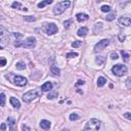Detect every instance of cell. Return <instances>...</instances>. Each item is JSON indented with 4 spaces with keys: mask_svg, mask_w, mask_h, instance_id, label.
Listing matches in <instances>:
<instances>
[{
    "mask_svg": "<svg viewBox=\"0 0 131 131\" xmlns=\"http://www.w3.org/2000/svg\"><path fill=\"white\" fill-rule=\"evenodd\" d=\"M109 44H110V40L109 39H102V40H100V41H98V43H96V45L94 46V51L98 52V51L104 50Z\"/></svg>",
    "mask_w": 131,
    "mask_h": 131,
    "instance_id": "52a82bcc",
    "label": "cell"
},
{
    "mask_svg": "<svg viewBox=\"0 0 131 131\" xmlns=\"http://www.w3.org/2000/svg\"><path fill=\"white\" fill-rule=\"evenodd\" d=\"M124 117L127 118L128 120H130L131 119V114L130 113H125V114H124Z\"/></svg>",
    "mask_w": 131,
    "mask_h": 131,
    "instance_id": "74e56055",
    "label": "cell"
},
{
    "mask_svg": "<svg viewBox=\"0 0 131 131\" xmlns=\"http://www.w3.org/2000/svg\"><path fill=\"white\" fill-rule=\"evenodd\" d=\"M13 36L15 37V38H22V37H23V35L20 34V33H13Z\"/></svg>",
    "mask_w": 131,
    "mask_h": 131,
    "instance_id": "8d00e7d4",
    "label": "cell"
},
{
    "mask_svg": "<svg viewBox=\"0 0 131 131\" xmlns=\"http://www.w3.org/2000/svg\"><path fill=\"white\" fill-rule=\"evenodd\" d=\"M71 5V2L70 1H61V2H58L57 5L54 6L53 8V12L54 14H61L63 12L66 10L67 8H69V6Z\"/></svg>",
    "mask_w": 131,
    "mask_h": 131,
    "instance_id": "277c9868",
    "label": "cell"
},
{
    "mask_svg": "<svg viewBox=\"0 0 131 131\" xmlns=\"http://www.w3.org/2000/svg\"><path fill=\"white\" fill-rule=\"evenodd\" d=\"M130 82H131V78L129 77V78H128V79H127V80H126V85H127V88H128V89H130V88H131Z\"/></svg>",
    "mask_w": 131,
    "mask_h": 131,
    "instance_id": "e575fe53",
    "label": "cell"
},
{
    "mask_svg": "<svg viewBox=\"0 0 131 131\" xmlns=\"http://www.w3.org/2000/svg\"><path fill=\"white\" fill-rule=\"evenodd\" d=\"M12 8H17V9H22V4H21V2L14 1L13 3H12Z\"/></svg>",
    "mask_w": 131,
    "mask_h": 131,
    "instance_id": "484cf974",
    "label": "cell"
},
{
    "mask_svg": "<svg viewBox=\"0 0 131 131\" xmlns=\"http://www.w3.org/2000/svg\"><path fill=\"white\" fill-rule=\"evenodd\" d=\"M23 130H24V131H30V128H29V127H28L27 125H24V126H23Z\"/></svg>",
    "mask_w": 131,
    "mask_h": 131,
    "instance_id": "ab89813d",
    "label": "cell"
},
{
    "mask_svg": "<svg viewBox=\"0 0 131 131\" xmlns=\"http://www.w3.org/2000/svg\"><path fill=\"white\" fill-rule=\"evenodd\" d=\"M76 57H78V53H77V52H69V53H67V55H66V57H68V58Z\"/></svg>",
    "mask_w": 131,
    "mask_h": 131,
    "instance_id": "f1b7e54d",
    "label": "cell"
},
{
    "mask_svg": "<svg viewBox=\"0 0 131 131\" xmlns=\"http://www.w3.org/2000/svg\"><path fill=\"white\" fill-rule=\"evenodd\" d=\"M57 96H58V93L57 91H51V92L48 93L47 98H49V99H54V98H57Z\"/></svg>",
    "mask_w": 131,
    "mask_h": 131,
    "instance_id": "ffe728a7",
    "label": "cell"
},
{
    "mask_svg": "<svg viewBox=\"0 0 131 131\" xmlns=\"http://www.w3.org/2000/svg\"><path fill=\"white\" fill-rule=\"evenodd\" d=\"M72 24V21L71 20H68V21H66L65 23H64V26H65V28L66 29H68L69 27H70V25Z\"/></svg>",
    "mask_w": 131,
    "mask_h": 131,
    "instance_id": "d6a6232c",
    "label": "cell"
},
{
    "mask_svg": "<svg viewBox=\"0 0 131 131\" xmlns=\"http://www.w3.org/2000/svg\"><path fill=\"white\" fill-rule=\"evenodd\" d=\"M100 9H101L102 12H109L111 10V6L110 5H102Z\"/></svg>",
    "mask_w": 131,
    "mask_h": 131,
    "instance_id": "4316f807",
    "label": "cell"
},
{
    "mask_svg": "<svg viewBox=\"0 0 131 131\" xmlns=\"http://www.w3.org/2000/svg\"><path fill=\"white\" fill-rule=\"evenodd\" d=\"M8 39H9V35H8L7 30H6L4 27L0 26V41L2 42L3 45H6Z\"/></svg>",
    "mask_w": 131,
    "mask_h": 131,
    "instance_id": "8992f818",
    "label": "cell"
},
{
    "mask_svg": "<svg viewBox=\"0 0 131 131\" xmlns=\"http://www.w3.org/2000/svg\"><path fill=\"white\" fill-rule=\"evenodd\" d=\"M119 39H120V41H123V40L125 39V36H124V35H120L119 36Z\"/></svg>",
    "mask_w": 131,
    "mask_h": 131,
    "instance_id": "60d3db41",
    "label": "cell"
},
{
    "mask_svg": "<svg viewBox=\"0 0 131 131\" xmlns=\"http://www.w3.org/2000/svg\"><path fill=\"white\" fill-rule=\"evenodd\" d=\"M101 122L98 119H91L86 123L83 131H100Z\"/></svg>",
    "mask_w": 131,
    "mask_h": 131,
    "instance_id": "6da1fadb",
    "label": "cell"
},
{
    "mask_svg": "<svg viewBox=\"0 0 131 131\" xmlns=\"http://www.w3.org/2000/svg\"><path fill=\"white\" fill-rule=\"evenodd\" d=\"M0 49H2V46H0Z\"/></svg>",
    "mask_w": 131,
    "mask_h": 131,
    "instance_id": "7bdbcfd3",
    "label": "cell"
},
{
    "mask_svg": "<svg viewBox=\"0 0 131 131\" xmlns=\"http://www.w3.org/2000/svg\"><path fill=\"white\" fill-rule=\"evenodd\" d=\"M50 126H51V124L47 120H42L41 122H40V127L43 128V129H45V130L49 129V128H50Z\"/></svg>",
    "mask_w": 131,
    "mask_h": 131,
    "instance_id": "9a60e30c",
    "label": "cell"
},
{
    "mask_svg": "<svg viewBox=\"0 0 131 131\" xmlns=\"http://www.w3.org/2000/svg\"><path fill=\"white\" fill-rule=\"evenodd\" d=\"M87 34H88V29H87L86 27L80 28V29L78 30V32H77V35L79 37H85Z\"/></svg>",
    "mask_w": 131,
    "mask_h": 131,
    "instance_id": "4fadbf2b",
    "label": "cell"
},
{
    "mask_svg": "<svg viewBox=\"0 0 131 131\" xmlns=\"http://www.w3.org/2000/svg\"><path fill=\"white\" fill-rule=\"evenodd\" d=\"M52 2H53L52 0H44V1H41L40 3H38V8H43L45 5H47V4H51Z\"/></svg>",
    "mask_w": 131,
    "mask_h": 131,
    "instance_id": "ac0fdd59",
    "label": "cell"
},
{
    "mask_svg": "<svg viewBox=\"0 0 131 131\" xmlns=\"http://www.w3.org/2000/svg\"><path fill=\"white\" fill-rule=\"evenodd\" d=\"M121 54H122V57H124L125 61H128V60H129V54L128 53H126L124 50H122V51H121Z\"/></svg>",
    "mask_w": 131,
    "mask_h": 131,
    "instance_id": "f546056e",
    "label": "cell"
},
{
    "mask_svg": "<svg viewBox=\"0 0 131 131\" xmlns=\"http://www.w3.org/2000/svg\"><path fill=\"white\" fill-rule=\"evenodd\" d=\"M82 44V41H74L72 43V47H79Z\"/></svg>",
    "mask_w": 131,
    "mask_h": 131,
    "instance_id": "1f68e13d",
    "label": "cell"
},
{
    "mask_svg": "<svg viewBox=\"0 0 131 131\" xmlns=\"http://www.w3.org/2000/svg\"><path fill=\"white\" fill-rule=\"evenodd\" d=\"M76 18H77L78 22L82 23V22H85V21L88 20L89 17H88V14H86V13H77L76 14Z\"/></svg>",
    "mask_w": 131,
    "mask_h": 131,
    "instance_id": "8fae6325",
    "label": "cell"
},
{
    "mask_svg": "<svg viewBox=\"0 0 131 131\" xmlns=\"http://www.w3.org/2000/svg\"><path fill=\"white\" fill-rule=\"evenodd\" d=\"M14 84H15V85H17V86H25V85H26V84H27V82H28V81H27V79H26V78H25V77H23V76H18V75H17V76H14Z\"/></svg>",
    "mask_w": 131,
    "mask_h": 131,
    "instance_id": "9c48e42d",
    "label": "cell"
},
{
    "mask_svg": "<svg viewBox=\"0 0 131 131\" xmlns=\"http://www.w3.org/2000/svg\"><path fill=\"white\" fill-rule=\"evenodd\" d=\"M111 58H113V60H117V58H119V55L116 52H112L111 53Z\"/></svg>",
    "mask_w": 131,
    "mask_h": 131,
    "instance_id": "836d02e7",
    "label": "cell"
},
{
    "mask_svg": "<svg viewBox=\"0 0 131 131\" xmlns=\"http://www.w3.org/2000/svg\"><path fill=\"white\" fill-rule=\"evenodd\" d=\"M5 129H6V124L5 123H2L1 125H0V130H1V131H5Z\"/></svg>",
    "mask_w": 131,
    "mask_h": 131,
    "instance_id": "d590c367",
    "label": "cell"
},
{
    "mask_svg": "<svg viewBox=\"0 0 131 131\" xmlns=\"http://www.w3.org/2000/svg\"><path fill=\"white\" fill-rule=\"evenodd\" d=\"M10 104L12 105V107L15 108V109L21 108V102L18 101V99L15 98V97H10Z\"/></svg>",
    "mask_w": 131,
    "mask_h": 131,
    "instance_id": "2e32d148",
    "label": "cell"
},
{
    "mask_svg": "<svg viewBox=\"0 0 131 131\" xmlns=\"http://www.w3.org/2000/svg\"><path fill=\"white\" fill-rule=\"evenodd\" d=\"M36 45V38L35 37H28L25 41L22 43V46L25 48H33Z\"/></svg>",
    "mask_w": 131,
    "mask_h": 131,
    "instance_id": "ba28073f",
    "label": "cell"
},
{
    "mask_svg": "<svg viewBox=\"0 0 131 131\" xmlns=\"http://www.w3.org/2000/svg\"><path fill=\"white\" fill-rule=\"evenodd\" d=\"M63 131H70V130H69V129H64Z\"/></svg>",
    "mask_w": 131,
    "mask_h": 131,
    "instance_id": "b9f144b4",
    "label": "cell"
},
{
    "mask_svg": "<svg viewBox=\"0 0 131 131\" xmlns=\"http://www.w3.org/2000/svg\"><path fill=\"white\" fill-rule=\"evenodd\" d=\"M84 84V81L83 80H78V82L76 83V86H79V85H83Z\"/></svg>",
    "mask_w": 131,
    "mask_h": 131,
    "instance_id": "f35d334b",
    "label": "cell"
},
{
    "mask_svg": "<svg viewBox=\"0 0 131 131\" xmlns=\"http://www.w3.org/2000/svg\"><path fill=\"white\" fill-rule=\"evenodd\" d=\"M41 96V91L38 89H35V90H30V91H28L27 93H25L23 95V100L25 102H31L34 99L38 98Z\"/></svg>",
    "mask_w": 131,
    "mask_h": 131,
    "instance_id": "7a4b0ae2",
    "label": "cell"
},
{
    "mask_svg": "<svg viewBox=\"0 0 131 131\" xmlns=\"http://www.w3.org/2000/svg\"><path fill=\"white\" fill-rule=\"evenodd\" d=\"M115 18H116V13L115 12H111L110 14H108L107 17H105V20L109 21V22H112V21H114Z\"/></svg>",
    "mask_w": 131,
    "mask_h": 131,
    "instance_id": "7402d4cb",
    "label": "cell"
},
{
    "mask_svg": "<svg viewBox=\"0 0 131 131\" xmlns=\"http://www.w3.org/2000/svg\"><path fill=\"white\" fill-rule=\"evenodd\" d=\"M24 20L26 22H35L36 21V17H32V15H27V17H24Z\"/></svg>",
    "mask_w": 131,
    "mask_h": 131,
    "instance_id": "d4e9b609",
    "label": "cell"
},
{
    "mask_svg": "<svg viewBox=\"0 0 131 131\" xmlns=\"http://www.w3.org/2000/svg\"><path fill=\"white\" fill-rule=\"evenodd\" d=\"M105 83H107V79H105V78H104V77H99L98 79H97V86H98V87H102Z\"/></svg>",
    "mask_w": 131,
    "mask_h": 131,
    "instance_id": "d6986e66",
    "label": "cell"
},
{
    "mask_svg": "<svg viewBox=\"0 0 131 131\" xmlns=\"http://www.w3.org/2000/svg\"><path fill=\"white\" fill-rule=\"evenodd\" d=\"M79 115H78V114H71L70 115V120L71 121H75V120H78V119H79Z\"/></svg>",
    "mask_w": 131,
    "mask_h": 131,
    "instance_id": "83f0119b",
    "label": "cell"
},
{
    "mask_svg": "<svg viewBox=\"0 0 131 131\" xmlns=\"http://www.w3.org/2000/svg\"><path fill=\"white\" fill-rule=\"evenodd\" d=\"M95 61H96V64H97L98 66H101V65L105 64V58L104 57H96V60H95Z\"/></svg>",
    "mask_w": 131,
    "mask_h": 131,
    "instance_id": "44dd1931",
    "label": "cell"
},
{
    "mask_svg": "<svg viewBox=\"0 0 131 131\" xmlns=\"http://www.w3.org/2000/svg\"><path fill=\"white\" fill-rule=\"evenodd\" d=\"M52 87H53V85H52L51 82H45L41 86V90L42 91H49V90L52 89Z\"/></svg>",
    "mask_w": 131,
    "mask_h": 131,
    "instance_id": "5bb4252c",
    "label": "cell"
},
{
    "mask_svg": "<svg viewBox=\"0 0 131 131\" xmlns=\"http://www.w3.org/2000/svg\"><path fill=\"white\" fill-rule=\"evenodd\" d=\"M5 100H6L5 94L4 93H0V105L1 107H4L5 105Z\"/></svg>",
    "mask_w": 131,
    "mask_h": 131,
    "instance_id": "cb8c5ba5",
    "label": "cell"
},
{
    "mask_svg": "<svg viewBox=\"0 0 131 131\" xmlns=\"http://www.w3.org/2000/svg\"><path fill=\"white\" fill-rule=\"evenodd\" d=\"M15 67H17V70L23 71V70L26 69V65H25L24 63H22V61H18V63H17V65H15Z\"/></svg>",
    "mask_w": 131,
    "mask_h": 131,
    "instance_id": "603a6c76",
    "label": "cell"
},
{
    "mask_svg": "<svg viewBox=\"0 0 131 131\" xmlns=\"http://www.w3.org/2000/svg\"><path fill=\"white\" fill-rule=\"evenodd\" d=\"M6 63H7V61L5 57H0V67H4Z\"/></svg>",
    "mask_w": 131,
    "mask_h": 131,
    "instance_id": "4dcf8cb0",
    "label": "cell"
},
{
    "mask_svg": "<svg viewBox=\"0 0 131 131\" xmlns=\"http://www.w3.org/2000/svg\"><path fill=\"white\" fill-rule=\"evenodd\" d=\"M44 30H45V33L47 35H53V34L57 33V26L53 23H50V24H45L44 26Z\"/></svg>",
    "mask_w": 131,
    "mask_h": 131,
    "instance_id": "5b68a950",
    "label": "cell"
},
{
    "mask_svg": "<svg viewBox=\"0 0 131 131\" xmlns=\"http://www.w3.org/2000/svg\"><path fill=\"white\" fill-rule=\"evenodd\" d=\"M119 23H120V25H122V26L129 27L131 24V20L129 17H121L119 18Z\"/></svg>",
    "mask_w": 131,
    "mask_h": 131,
    "instance_id": "30bf717a",
    "label": "cell"
},
{
    "mask_svg": "<svg viewBox=\"0 0 131 131\" xmlns=\"http://www.w3.org/2000/svg\"><path fill=\"white\" fill-rule=\"evenodd\" d=\"M7 122L9 125V131H15V120L11 117L7 118Z\"/></svg>",
    "mask_w": 131,
    "mask_h": 131,
    "instance_id": "7c38bea8",
    "label": "cell"
},
{
    "mask_svg": "<svg viewBox=\"0 0 131 131\" xmlns=\"http://www.w3.org/2000/svg\"><path fill=\"white\" fill-rule=\"evenodd\" d=\"M50 72H51L52 75H54V76H60L61 75V70L57 67H55V66H51Z\"/></svg>",
    "mask_w": 131,
    "mask_h": 131,
    "instance_id": "e0dca14e",
    "label": "cell"
},
{
    "mask_svg": "<svg viewBox=\"0 0 131 131\" xmlns=\"http://www.w3.org/2000/svg\"><path fill=\"white\" fill-rule=\"evenodd\" d=\"M127 71H128V69H127L126 66H124L122 64H117L115 65L113 68H112V72H113V74H115L116 76L118 77H121V76H124Z\"/></svg>",
    "mask_w": 131,
    "mask_h": 131,
    "instance_id": "3957f363",
    "label": "cell"
}]
</instances>
